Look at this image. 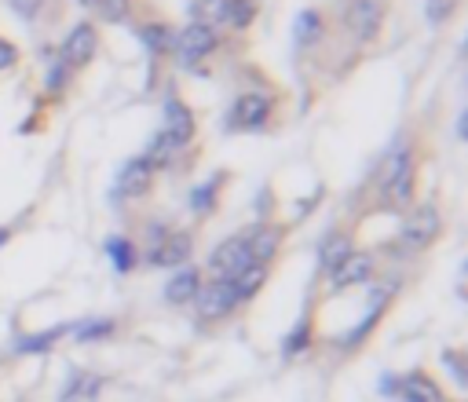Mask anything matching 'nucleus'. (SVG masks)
Instances as JSON below:
<instances>
[{"mask_svg": "<svg viewBox=\"0 0 468 402\" xmlns=\"http://www.w3.org/2000/svg\"><path fill=\"white\" fill-rule=\"evenodd\" d=\"M396 0H333L330 19H333V34L344 48L358 55L377 52L385 34H388V19H392Z\"/></svg>", "mask_w": 468, "mask_h": 402, "instance_id": "2", "label": "nucleus"}, {"mask_svg": "<svg viewBox=\"0 0 468 402\" xmlns=\"http://www.w3.org/2000/svg\"><path fill=\"white\" fill-rule=\"evenodd\" d=\"M425 158H428V147H425V136L421 132H403L388 150L385 158L377 161L358 190V216H373V213H392V216H403L414 201H417V190H421V168H425Z\"/></svg>", "mask_w": 468, "mask_h": 402, "instance_id": "1", "label": "nucleus"}, {"mask_svg": "<svg viewBox=\"0 0 468 402\" xmlns=\"http://www.w3.org/2000/svg\"><path fill=\"white\" fill-rule=\"evenodd\" d=\"M337 41V34H333V19H330V8H322V5H308V8H301L297 12V19H293V55L297 59H315V55H322L330 44Z\"/></svg>", "mask_w": 468, "mask_h": 402, "instance_id": "7", "label": "nucleus"}, {"mask_svg": "<svg viewBox=\"0 0 468 402\" xmlns=\"http://www.w3.org/2000/svg\"><path fill=\"white\" fill-rule=\"evenodd\" d=\"M377 274H381V253L355 249V253L322 282V289H326L330 296H337V292H355V289H366Z\"/></svg>", "mask_w": 468, "mask_h": 402, "instance_id": "13", "label": "nucleus"}, {"mask_svg": "<svg viewBox=\"0 0 468 402\" xmlns=\"http://www.w3.org/2000/svg\"><path fill=\"white\" fill-rule=\"evenodd\" d=\"M443 366L454 373V384H457V391H464V384H468V373H464V348H443Z\"/></svg>", "mask_w": 468, "mask_h": 402, "instance_id": "33", "label": "nucleus"}, {"mask_svg": "<svg viewBox=\"0 0 468 402\" xmlns=\"http://www.w3.org/2000/svg\"><path fill=\"white\" fill-rule=\"evenodd\" d=\"M396 398L399 402H461V395H454L428 366L396 373Z\"/></svg>", "mask_w": 468, "mask_h": 402, "instance_id": "15", "label": "nucleus"}, {"mask_svg": "<svg viewBox=\"0 0 468 402\" xmlns=\"http://www.w3.org/2000/svg\"><path fill=\"white\" fill-rule=\"evenodd\" d=\"M136 37H139V44L147 48V55H150V66H161V62H168L172 59V41H176V26L165 19V15H143V19H136L132 26H129Z\"/></svg>", "mask_w": 468, "mask_h": 402, "instance_id": "19", "label": "nucleus"}, {"mask_svg": "<svg viewBox=\"0 0 468 402\" xmlns=\"http://www.w3.org/2000/svg\"><path fill=\"white\" fill-rule=\"evenodd\" d=\"M161 129L172 132V136H176L179 143H186V147H198V132H202L198 114H195V107L186 103V99H183L176 88H168L165 99H161Z\"/></svg>", "mask_w": 468, "mask_h": 402, "instance_id": "18", "label": "nucleus"}, {"mask_svg": "<svg viewBox=\"0 0 468 402\" xmlns=\"http://www.w3.org/2000/svg\"><path fill=\"white\" fill-rule=\"evenodd\" d=\"M282 121H286V91L271 88L267 81L238 88L224 110L227 136H263V132H274Z\"/></svg>", "mask_w": 468, "mask_h": 402, "instance_id": "3", "label": "nucleus"}, {"mask_svg": "<svg viewBox=\"0 0 468 402\" xmlns=\"http://www.w3.org/2000/svg\"><path fill=\"white\" fill-rule=\"evenodd\" d=\"M195 249H198V227H172L161 242H154L150 249H143V267L150 271H176V267H186L195 260Z\"/></svg>", "mask_w": 468, "mask_h": 402, "instance_id": "9", "label": "nucleus"}, {"mask_svg": "<svg viewBox=\"0 0 468 402\" xmlns=\"http://www.w3.org/2000/svg\"><path fill=\"white\" fill-rule=\"evenodd\" d=\"M103 249H107V260H110V267H114L118 274H136V267L143 263V256H139V242H136L129 231L110 234Z\"/></svg>", "mask_w": 468, "mask_h": 402, "instance_id": "25", "label": "nucleus"}, {"mask_svg": "<svg viewBox=\"0 0 468 402\" xmlns=\"http://www.w3.org/2000/svg\"><path fill=\"white\" fill-rule=\"evenodd\" d=\"M158 179H161V172H158L143 154H132V158L118 168V179H114L110 197H114V201H121V206H136V201L154 197Z\"/></svg>", "mask_w": 468, "mask_h": 402, "instance_id": "12", "label": "nucleus"}, {"mask_svg": "<svg viewBox=\"0 0 468 402\" xmlns=\"http://www.w3.org/2000/svg\"><path fill=\"white\" fill-rule=\"evenodd\" d=\"M8 238H12V227H0V245H8Z\"/></svg>", "mask_w": 468, "mask_h": 402, "instance_id": "35", "label": "nucleus"}, {"mask_svg": "<svg viewBox=\"0 0 468 402\" xmlns=\"http://www.w3.org/2000/svg\"><path fill=\"white\" fill-rule=\"evenodd\" d=\"M70 326H73V322L48 326V330H37V333H23V337L15 340V355H48L59 340L70 337Z\"/></svg>", "mask_w": 468, "mask_h": 402, "instance_id": "27", "label": "nucleus"}, {"mask_svg": "<svg viewBox=\"0 0 468 402\" xmlns=\"http://www.w3.org/2000/svg\"><path fill=\"white\" fill-rule=\"evenodd\" d=\"M464 0H425V19L432 30H443L457 12H461Z\"/></svg>", "mask_w": 468, "mask_h": 402, "instance_id": "32", "label": "nucleus"}, {"mask_svg": "<svg viewBox=\"0 0 468 402\" xmlns=\"http://www.w3.org/2000/svg\"><path fill=\"white\" fill-rule=\"evenodd\" d=\"M263 5L260 0H227V15H224V34H234V37H245L256 19H260Z\"/></svg>", "mask_w": 468, "mask_h": 402, "instance_id": "26", "label": "nucleus"}, {"mask_svg": "<svg viewBox=\"0 0 468 402\" xmlns=\"http://www.w3.org/2000/svg\"><path fill=\"white\" fill-rule=\"evenodd\" d=\"M23 62V48L12 41V37H0V73H8Z\"/></svg>", "mask_w": 468, "mask_h": 402, "instance_id": "34", "label": "nucleus"}, {"mask_svg": "<svg viewBox=\"0 0 468 402\" xmlns=\"http://www.w3.org/2000/svg\"><path fill=\"white\" fill-rule=\"evenodd\" d=\"M202 282H205V271H202L198 263L176 267V271H172V278H168V282H165V289H161L165 304H168V308H191V304H195V296H198V289H202Z\"/></svg>", "mask_w": 468, "mask_h": 402, "instance_id": "24", "label": "nucleus"}, {"mask_svg": "<svg viewBox=\"0 0 468 402\" xmlns=\"http://www.w3.org/2000/svg\"><path fill=\"white\" fill-rule=\"evenodd\" d=\"M315 340H319V296L311 292L308 296V308H304V315L290 326V333L282 337V359L286 362H293V359H301V355H308L311 348H315Z\"/></svg>", "mask_w": 468, "mask_h": 402, "instance_id": "21", "label": "nucleus"}, {"mask_svg": "<svg viewBox=\"0 0 468 402\" xmlns=\"http://www.w3.org/2000/svg\"><path fill=\"white\" fill-rule=\"evenodd\" d=\"M186 15H191V23H205V26L224 30L227 0H191V8H186Z\"/></svg>", "mask_w": 468, "mask_h": 402, "instance_id": "31", "label": "nucleus"}, {"mask_svg": "<svg viewBox=\"0 0 468 402\" xmlns=\"http://www.w3.org/2000/svg\"><path fill=\"white\" fill-rule=\"evenodd\" d=\"M290 224L286 220H278V216H271V220H256V224H249V227H242V234H245V245H249V256H253V263H267V267H278V256H282V249H286V238H290Z\"/></svg>", "mask_w": 468, "mask_h": 402, "instance_id": "14", "label": "nucleus"}, {"mask_svg": "<svg viewBox=\"0 0 468 402\" xmlns=\"http://www.w3.org/2000/svg\"><path fill=\"white\" fill-rule=\"evenodd\" d=\"M446 231V209H443V197L428 194L425 201H414V206L403 213L399 231H396V253L403 260H417L425 253H432L439 245Z\"/></svg>", "mask_w": 468, "mask_h": 402, "instance_id": "5", "label": "nucleus"}, {"mask_svg": "<svg viewBox=\"0 0 468 402\" xmlns=\"http://www.w3.org/2000/svg\"><path fill=\"white\" fill-rule=\"evenodd\" d=\"M249 263H253V256H249L245 234L234 231V234H227L224 242H216V249L209 253V263H205L202 271H205V278H234V274H242Z\"/></svg>", "mask_w": 468, "mask_h": 402, "instance_id": "20", "label": "nucleus"}, {"mask_svg": "<svg viewBox=\"0 0 468 402\" xmlns=\"http://www.w3.org/2000/svg\"><path fill=\"white\" fill-rule=\"evenodd\" d=\"M143 158H147L158 172H186V168L198 161V147H186V143H179L172 132L158 129V132L150 136Z\"/></svg>", "mask_w": 468, "mask_h": 402, "instance_id": "16", "label": "nucleus"}, {"mask_svg": "<svg viewBox=\"0 0 468 402\" xmlns=\"http://www.w3.org/2000/svg\"><path fill=\"white\" fill-rule=\"evenodd\" d=\"M77 8H84L96 26H132L147 15L143 0H77Z\"/></svg>", "mask_w": 468, "mask_h": 402, "instance_id": "22", "label": "nucleus"}, {"mask_svg": "<svg viewBox=\"0 0 468 402\" xmlns=\"http://www.w3.org/2000/svg\"><path fill=\"white\" fill-rule=\"evenodd\" d=\"M224 48H227V34L224 30L186 19V26H176V41H172V59L168 62L176 70H183V73L209 77L216 59L224 55Z\"/></svg>", "mask_w": 468, "mask_h": 402, "instance_id": "6", "label": "nucleus"}, {"mask_svg": "<svg viewBox=\"0 0 468 402\" xmlns=\"http://www.w3.org/2000/svg\"><path fill=\"white\" fill-rule=\"evenodd\" d=\"M118 330H121V319L103 315V319H81V322H73V326H70V337H73L77 344H100V340L118 337Z\"/></svg>", "mask_w": 468, "mask_h": 402, "instance_id": "28", "label": "nucleus"}, {"mask_svg": "<svg viewBox=\"0 0 468 402\" xmlns=\"http://www.w3.org/2000/svg\"><path fill=\"white\" fill-rule=\"evenodd\" d=\"M100 48H103V34H100V26L91 23V19H81V23H73L70 30H66V37L59 41V52H55V59L77 77V73H84L91 62L100 59Z\"/></svg>", "mask_w": 468, "mask_h": 402, "instance_id": "8", "label": "nucleus"}, {"mask_svg": "<svg viewBox=\"0 0 468 402\" xmlns=\"http://www.w3.org/2000/svg\"><path fill=\"white\" fill-rule=\"evenodd\" d=\"M70 88H73V73L59 59H52L48 62V73H44V99H48L52 107H59V103H66Z\"/></svg>", "mask_w": 468, "mask_h": 402, "instance_id": "29", "label": "nucleus"}, {"mask_svg": "<svg viewBox=\"0 0 468 402\" xmlns=\"http://www.w3.org/2000/svg\"><path fill=\"white\" fill-rule=\"evenodd\" d=\"M5 5L26 26H41V23H48L55 15V0H5Z\"/></svg>", "mask_w": 468, "mask_h": 402, "instance_id": "30", "label": "nucleus"}, {"mask_svg": "<svg viewBox=\"0 0 468 402\" xmlns=\"http://www.w3.org/2000/svg\"><path fill=\"white\" fill-rule=\"evenodd\" d=\"M191 308H195V319H198L202 330H205V326H220V322L234 319V315L242 311L231 282H224V278H205Z\"/></svg>", "mask_w": 468, "mask_h": 402, "instance_id": "11", "label": "nucleus"}, {"mask_svg": "<svg viewBox=\"0 0 468 402\" xmlns=\"http://www.w3.org/2000/svg\"><path fill=\"white\" fill-rule=\"evenodd\" d=\"M403 285H406L403 267H388V271L381 267V274L366 285V311H362V319H358L355 326H348V330L333 340V348H337L344 359L358 355V351L373 340V333L385 326V319H388V311L396 308V300H399Z\"/></svg>", "mask_w": 468, "mask_h": 402, "instance_id": "4", "label": "nucleus"}, {"mask_svg": "<svg viewBox=\"0 0 468 402\" xmlns=\"http://www.w3.org/2000/svg\"><path fill=\"white\" fill-rule=\"evenodd\" d=\"M358 249V224L355 220H337L322 242H319V256H315V289Z\"/></svg>", "mask_w": 468, "mask_h": 402, "instance_id": "10", "label": "nucleus"}, {"mask_svg": "<svg viewBox=\"0 0 468 402\" xmlns=\"http://www.w3.org/2000/svg\"><path fill=\"white\" fill-rule=\"evenodd\" d=\"M107 384H110L107 373L77 366V369H70V377H66V384L59 391V402H100L103 391H107Z\"/></svg>", "mask_w": 468, "mask_h": 402, "instance_id": "23", "label": "nucleus"}, {"mask_svg": "<svg viewBox=\"0 0 468 402\" xmlns=\"http://www.w3.org/2000/svg\"><path fill=\"white\" fill-rule=\"evenodd\" d=\"M227 187H231V168H216L209 179H202V183L191 187V194H186V209H191V216H195V227L209 224L220 213Z\"/></svg>", "mask_w": 468, "mask_h": 402, "instance_id": "17", "label": "nucleus"}]
</instances>
